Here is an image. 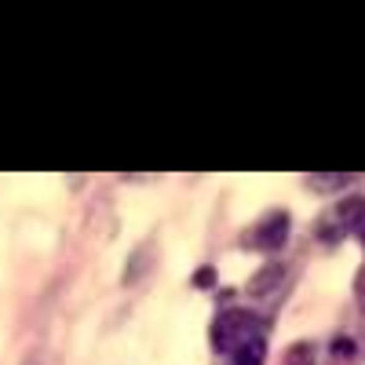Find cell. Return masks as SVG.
<instances>
[{"instance_id": "obj_1", "label": "cell", "mask_w": 365, "mask_h": 365, "mask_svg": "<svg viewBox=\"0 0 365 365\" xmlns=\"http://www.w3.org/2000/svg\"><path fill=\"white\" fill-rule=\"evenodd\" d=\"M263 336V322L249 311H227L216 318V325H212V347H216L220 354H230L234 347L249 344Z\"/></svg>"}, {"instance_id": "obj_2", "label": "cell", "mask_w": 365, "mask_h": 365, "mask_svg": "<svg viewBox=\"0 0 365 365\" xmlns=\"http://www.w3.org/2000/svg\"><path fill=\"white\" fill-rule=\"evenodd\" d=\"M361 220H365V197H347L325 216L318 234H322V241H340L344 230H358Z\"/></svg>"}, {"instance_id": "obj_3", "label": "cell", "mask_w": 365, "mask_h": 365, "mask_svg": "<svg viewBox=\"0 0 365 365\" xmlns=\"http://www.w3.org/2000/svg\"><path fill=\"white\" fill-rule=\"evenodd\" d=\"M285 237H289V216H285V212H270L267 220H259L249 230L245 245L249 249H259V252H270V249H282Z\"/></svg>"}, {"instance_id": "obj_4", "label": "cell", "mask_w": 365, "mask_h": 365, "mask_svg": "<svg viewBox=\"0 0 365 365\" xmlns=\"http://www.w3.org/2000/svg\"><path fill=\"white\" fill-rule=\"evenodd\" d=\"M223 361L227 365H263L267 361V336H256L249 344L234 347L230 354H223Z\"/></svg>"}, {"instance_id": "obj_5", "label": "cell", "mask_w": 365, "mask_h": 365, "mask_svg": "<svg viewBox=\"0 0 365 365\" xmlns=\"http://www.w3.org/2000/svg\"><path fill=\"white\" fill-rule=\"evenodd\" d=\"M354 234H358V237H361V245H365V220H361V227H358V230H354Z\"/></svg>"}]
</instances>
